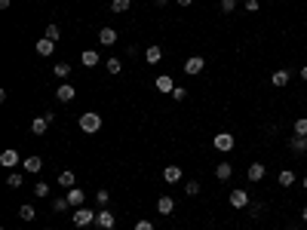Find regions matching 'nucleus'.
<instances>
[{
  "label": "nucleus",
  "instance_id": "39",
  "mask_svg": "<svg viewBox=\"0 0 307 230\" xmlns=\"http://www.w3.org/2000/svg\"><path fill=\"white\" fill-rule=\"evenodd\" d=\"M258 6H261L258 0H246V13H258Z\"/></svg>",
  "mask_w": 307,
  "mask_h": 230
},
{
  "label": "nucleus",
  "instance_id": "10",
  "mask_svg": "<svg viewBox=\"0 0 307 230\" xmlns=\"http://www.w3.org/2000/svg\"><path fill=\"white\" fill-rule=\"evenodd\" d=\"M68 203H71V209H80V206L86 203V190L71 187V190H68Z\"/></svg>",
  "mask_w": 307,
  "mask_h": 230
},
{
  "label": "nucleus",
  "instance_id": "26",
  "mask_svg": "<svg viewBox=\"0 0 307 230\" xmlns=\"http://www.w3.org/2000/svg\"><path fill=\"white\" fill-rule=\"evenodd\" d=\"M19 218H22V221H34V218H37V212H34V206H19Z\"/></svg>",
  "mask_w": 307,
  "mask_h": 230
},
{
  "label": "nucleus",
  "instance_id": "41",
  "mask_svg": "<svg viewBox=\"0 0 307 230\" xmlns=\"http://www.w3.org/2000/svg\"><path fill=\"white\" fill-rule=\"evenodd\" d=\"M9 3H13V0H0V9H9Z\"/></svg>",
  "mask_w": 307,
  "mask_h": 230
},
{
  "label": "nucleus",
  "instance_id": "5",
  "mask_svg": "<svg viewBox=\"0 0 307 230\" xmlns=\"http://www.w3.org/2000/svg\"><path fill=\"white\" fill-rule=\"evenodd\" d=\"M203 68H206V62H203V55H190V59L185 62V74L197 77V74H203Z\"/></svg>",
  "mask_w": 307,
  "mask_h": 230
},
{
  "label": "nucleus",
  "instance_id": "14",
  "mask_svg": "<svg viewBox=\"0 0 307 230\" xmlns=\"http://www.w3.org/2000/svg\"><path fill=\"white\" fill-rule=\"evenodd\" d=\"M264 172H267V166H264V163H252L246 175H249V181H264Z\"/></svg>",
  "mask_w": 307,
  "mask_h": 230
},
{
  "label": "nucleus",
  "instance_id": "30",
  "mask_svg": "<svg viewBox=\"0 0 307 230\" xmlns=\"http://www.w3.org/2000/svg\"><path fill=\"white\" fill-rule=\"evenodd\" d=\"M22 181H25V178H22V172H9V175H6L9 187H22Z\"/></svg>",
  "mask_w": 307,
  "mask_h": 230
},
{
  "label": "nucleus",
  "instance_id": "21",
  "mask_svg": "<svg viewBox=\"0 0 307 230\" xmlns=\"http://www.w3.org/2000/svg\"><path fill=\"white\" fill-rule=\"evenodd\" d=\"M0 166H6V169L19 166V154L16 151H3V154H0Z\"/></svg>",
  "mask_w": 307,
  "mask_h": 230
},
{
  "label": "nucleus",
  "instance_id": "35",
  "mask_svg": "<svg viewBox=\"0 0 307 230\" xmlns=\"http://www.w3.org/2000/svg\"><path fill=\"white\" fill-rule=\"evenodd\" d=\"M47 37H49V40H59V37H62L59 25H49V28H47Z\"/></svg>",
  "mask_w": 307,
  "mask_h": 230
},
{
  "label": "nucleus",
  "instance_id": "6",
  "mask_svg": "<svg viewBox=\"0 0 307 230\" xmlns=\"http://www.w3.org/2000/svg\"><path fill=\"white\" fill-rule=\"evenodd\" d=\"M227 200H231L234 209H249V203H252V200H249V190H231V197H227Z\"/></svg>",
  "mask_w": 307,
  "mask_h": 230
},
{
  "label": "nucleus",
  "instance_id": "3",
  "mask_svg": "<svg viewBox=\"0 0 307 230\" xmlns=\"http://www.w3.org/2000/svg\"><path fill=\"white\" fill-rule=\"evenodd\" d=\"M55 98H59V101H62V105H71V101L77 98V89H74L71 83H62L59 89H55Z\"/></svg>",
  "mask_w": 307,
  "mask_h": 230
},
{
  "label": "nucleus",
  "instance_id": "8",
  "mask_svg": "<svg viewBox=\"0 0 307 230\" xmlns=\"http://www.w3.org/2000/svg\"><path fill=\"white\" fill-rule=\"evenodd\" d=\"M215 151H234V135L231 132H218V135H215Z\"/></svg>",
  "mask_w": 307,
  "mask_h": 230
},
{
  "label": "nucleus",
  "instance_id": "37",
  "mask_svg": "<svg viewBox=\"0 0 307 230\" xmlns=\"http://www.w3.org/2000/svg\"><path fill=\"white\" fill-rule=\"evenodd\" d=\"M236 9V0H221V13H234Z\"/></svg>",
  "mask_w": 307,
  "mask_h": 230
},
{
  "label": "nucleus",
  "instance_id": "12",
  "mask_svg": "<svg viewBox=\"0 0 307 230\" xmlns=\"http://www.w3.org/2000/svg\"><path fill=\"white\" fill-rule=\"evenodd\" d=\"M289 80H292V74L286 71V68H280V71H274V77H270V83H274L277 89H283V86H289Z\"/></svg>",
  "mask_w": 307,
  "mask_h": 230
},
{
  "label": "nucleus",
  "instance_id": "36",
  "mask_svg": "<svg viewBox=\"0 0 307 230\" xmlns=\"http://www.w3.org/2000/svg\"><path fill=\"white\" fill-rule=\"evenodd\" d=\"M135 230H154V221H147V218H142V221H135Z\"/></svg>",
  "mask_w": 307,
  "mask_h": 230
},
{
  "label": "nucleus",
  "instance_id": "1",
  "mask_svg": "<svg viewBox=\"0 0 307 230\" xmlns=\"http://www.w3.org/2000/svg\"><path fill=\"white\" fill-rule=\"evenodd\" d=\"M80 129H83L86 135L98 132V129H101V114H95V111H86V114H80Z\"/></svg>",
  "mask_w": 307,
  "mask_h": 230
},
{
  "label": "nucleus",
  "instance_id": "4",
  "mask_svg": "<svg viewBox=\"0 0 307 230\" xmlns=\"http://www.w3.org/2000/svg\"><path fill=\"white\" fill-rule=\"evenodd\" d=\"M93 221H95L93 209H86V206H80V209H74V224H77V227H86V224H93Z\"/></svg>",
  "mask_w": 307,
  "mask_h": 230
},
{
  "label": "nucleus",
  "instance_id": "9",
  "mask_svg": "<svg viewBox=\"0 0 307 230\" xmlns=\"http://www.w3.org/2000/svg\"><path fill=\"white\" fill-rule=\"evenodd\" d=\"M95 224H98L101 230H111L114 224H117V218H114V212H108V209H101V212H95Z\"/></svg>",
  "mask_w": 307,
  "mask_h": 230
},
{
  "label": "nucleus",
  "instance_id": "38",
  "mask_svg": "<svg viewBox=\"0 0 307 230\" xmlns=\"http://www.w3.org/2000/svg\"><path fill=\"white\" fill-rule=\"evenodd\" d=\"M95 200H98V206H108V200H111V193H108V190H98V193H95Z\"/></svg>",
  "mask_w": 307,
  "mask_h": 230
},
{
  "label": "nucleus",
  "instance_id": "28",
  "mask_svg": "<svg viewBox=\"0 0 307 230\" xmlns=\"http://www.w3.org/2000/svg\"><path fill=\"white\" fill-rule=\"evenodd\" d=\"M129 6H132V0H111L114 13H129Z\"/></svg>",
  "mask_w": 307,
  "mask_h": 230
},
{
  "label": "nucleus",
  "instance_id": "7",
  "mask_svg": "<svg viewBox=\"0 0 307 230\" xmlns=\"http://www.w3.org/2000/svg\"><path fill=\"white\" fill-rule=\"evenodd\" d=\"M34 52L47 59V55H52V52H55V40H49V37H40L37 43H34Z\"/></svg>",
  "mask_w": 307,
  "mask_h": 230
},
{
  "label": "nucleus",
  "instance_id": "32",
  "mask_svg": "<svg viewBox=\"0 0 307 230\" xmlns=\"http://www.w3.org/2000/svg\"><path fill=\"white\" fill-rule=\"evenodd\" d=\"M295 135H304V138H307V117H298V120H295Z\"/></svg>",
  "mask_w": 307,
  "mask_h": 230
},
{
  "label": "nucleus",
  "instance_id": "22",
  "mask_svg": "<svg viewBox=\"0 0 307 230\" xmlns=\"http://www.w3.org/2000/svg\"><path fill=\"white\" fill-rule=\"evenodd\" d=\"M43 169V160L37 157V154H34V157H28L25 160V172H31V175H37V172Z\"/></svg>",
  "mask_w": 307,
  "mask_h": 230
},
{
  "label": "nucleus",
  "instance_id": "44",
  "mask_svg": "<svg viewBox=\"0 0 307 230\" xmlns=\"http://www.w3.org/2000/svg\"><path fill=\"white\" fill-rule=\"evenodd\" d=\"M301 221H307V206H304V209H301Z\"/></svg>",
  "mask_w": 307,
  "mask_h": 230
},
{
  "label": "nucleus",
  "instance_id": "31",
  "mask_svg": "<svg viewBox=\"0 0 307 230\" xmlns=\"http://www.w3.org/2000/svg\"><path fill=\"white\" fill-rule=\"evenodd\" d=\"M105 68H108V74H120V71H123L120 59H108V62H105Z\"/></svg>",
  "mask_w": 307,
  "mask_h": 230
},
{
  "label": "nucleus",
  "instance_id": "24",
  "mask_svg": "<svg viewBox=\"0 0 307 230\" xmlns=\"http://www.w3.org/2000/svg\"><path fill=\"white\" fill-rule=\"evenodd\" d=\"M52 71H55V77L68 80V77H71V65H68V62H55V65H52Z\"/></svg>",
  "mask_w": 307,
  "mask_h": 230
},
{
  "label": "nucleus",
  "instance_id": "29",
  "mask_svg": "<svg viewBox=\"0 0 307 230\" xmlns=\"http://www.w3.org/2000/svg\"><path fill=\"white\" fill-rule=\"evenodd\" d=\"M65 209H71L68 197H55V200H52V212H65Z\"/></svg>",
  "mask_w": 307,
  "mask_h": 230
},
{
  "label": "nucleus",
  "instance_id": "46",
  "mask_svg": "<svg viewBox=\"0 0 307 230\" xmlns=\"http://www.w3.org/2000/svg\"><path fill=\"white\" fill-rule=\"evenodd\" d=\"M301 77H304V80H307V68H301Z\"/></svg>",
  "mask_w": 307,
  "mask_h": 230
},
{
  "label": "nucleus",
  "instance_id": "20",
  "mask_svg": "<svg viewBox=\"0 0 307 230\" xmlns=\"http://www.w3.org/2000/svg\"><path fill=\"white\" fill-rule=\"evenodd\" d=\"M172 209H175L172 197H160V200H157V212H160V215H172Z\"/></svg>",
  "mask_w": 307,
  "mask_h": 230
},
{
  "label": "nucleus",
  "instance_id": "45",
  "mask_svg": "<svg viewBox=\"0 0 307 230\" xmlns=\"http://www.w3.org/2000/svg\"><path fill=\"white\" fill-rule=\"evenodd\" d=\"M301 187H304V190H307V175H304V181H301Z\"/></svg>",
  "mask_w": 307,
  "mask_h": 230
},
{
  "label": "nucleus",
  "instance_id": "15",
  "mask_svg": "<svg viewBox=\"0 0 307 230\" xmlns=\"http://www.w3.org/2000/svg\"><path fill=\"white\" fill-rule=\"evenodd\" d=\"M289 151H292V154H307V138H304V135H292Z\"/></svg>",
  "mask_w": 307,
  "mask_h": 230
},
{
  "label": "nucleus",
  "instance_id": "25",
  "mask_svg": "<svg viewBox=\"0 0 307 230\" xmlns=\"http://www.w3.org/2000/svg\"><path fill=\"white\" fill-rule=\"evenodd\" d=\"M277 181H280V187H292V184H295V172L292 169H283Z\"/></svg>",
  "mask_w": 307,
  "mask_h": 230
},
{
  "label": "nucleus",
  "instance_id": "27",
  "mask_svg": "<svg viewBox=\"0 0 307 230\" xmlns=\"http://www.w3.org/2000/svg\"><path fill=\"white\" fill-rule=\"evenodd\" d=\"M34 197L47 200V197H49V184H47V181H37V184H34Z\"/></svg>",
  "mask_w": 307,
  "mask_h": 230
},
{
  "label": "nucleus",
  "instance_id": "2",
  "mask_svg": "<svg viewBox=\"0 0 307 230\" xmlns=\"http://www.w3.org/2000/svg\"><path fill=\"white\" fill-rule=\"evenodd\" d=\"M52 117H55V114H43V117H34V120H31V132H34V135H43V132H47L49 126H52Z\"/></svg>",
  "mask_w": 307,
  "mask_h": 230
},
{
  "label": "nucleus",
  "instance_id": "33",
  "mask_svg": "<svg viewBox=\"0 0 307 230\" xmlns=\"http://www.w3.org/2000/svg\"><path fill=\"white\" fill-rule=\"evenodd\" d=\"M185 193H188V197H197V193H200V181H188L185 184Z\"/></svg>",
  "mask_w": 307,
  "mask_h": 230
},
{
  "label": "nucleus",
  "instance_id": "43",
  "mask_svg": "<svg viewBox=\"0 0 307 230\" xmlns=\"http://www.w3.org/2000/svg\"><path fill=\"white\" fill-rule=\"evenodd\" d=\"M169 3V0H154V6H166Z\"/></svg>",
  "mask_w": 307,
  "mask_h": 230
},
{
  "label": "nucleus",
  "instance_id": "40",
  "mask_svg": "<svg viewBox=\"0 0 307 230\" xmlns=\"http://www.w3.org/2000/svg\"><path fill=\"white\" fill-rule=\"evenodd\" d=\"M261 209H264L261 203H249V212H252V215H261Z\"/></svg>",
  "mask_w": 307,
  "mask_h": 230
},
{
  "label": "nucleus",
  "instance_id": "34",
  "mask_svg": "<svg viewBox=\"0 0 307 230\" xmlns=\"http://www.w3.org/2000/svg\"><path fill=\"white\" fill-rule=\"evenodd\" d=\"M172 98H175V101H185V98H188V89H185V86H175V89H172Z\"/></svg>",
  "mask_w": 307,
  "mask_h": 230
},
{
  "label": "nucleus",
  "instance_id": "16",
  "mask_svg": "<svg viewBox=\"0 0 307 230\" xmlns=\"http://www.w3.org/2000/svg\"><path fill=\"white\" fill-rule=\"evenodd\" d=\"M98 43L101 46H114V43H117V31H114V28H101L98 31Z\"/></svg>",
  "mask_w": 307,
  "mask_h": 230
},
{
  "label": "nucleus",
  "instance_id": "19",
  "mask_svg": "<svg viewBox=\"0 0 307 230\" xmlns=\"http://www.w3.org/2000/svg\"><path fill=\"white\" fill-rule=\"evenodd\" d=\"M231 175H234L231 163H218V166H215V178H218V181H231Z\"/></svg>",
  "mask_w": 307,
  "mask_h": 230
},
{
  "label": "nucleus",
  "instance_id": "18",
  "mask_svg": "<svg viewBox=\"0 0 307 230\" xmlns=\"http://www.w3.org/2000/svg\"><path fill=\"white\" fill-rule=\"evenodd\" d=\"M163 178H166V184H178L181 181V166H166Z\"/></svg>",
  "mask_w": 307,
  "mask_h": 230
},
{
  "label": "nucleus",
  "instance_id": "42",
  "mask_svg": "<svg viewBox=\"0 0 307 230\" xmlns=\"http://www.w3.org/2000/svg\"><path fill=\"white\" fill-rule=\"evenodd\" d=\"M190 3H194V0H178V6H190Z\"/></svg>",
  "mask_w": 307,
  "mask_h": 230
},
{
  "label": "nucleus",
  "instance_id": "17",
  "mask_svg": "<svg viewBox=\"0 0 307 230\" xmlns=\"http://www.w3.org/2000/svg\"><path fill=\"white\" fill-rule=\"evenodd\" d=\"M160 59H163V49H160L157 43H154V46H147V49H144V62H147V65H157Z\"/></svg>",
  "mask_w": 307,
  "mask_h": 230
},
{
  "label": "nucleus",
  "instance_id": "13",
  "mask_svg": "<svg viewBox=\"0 0 307 230\" xmlns=\"http://www.w3.org/2000/svg\"><path fill=\"white\" fill-rule=\"evenodd\" d=\"M154 86L160 89V92H169V95H172V89H175V83H172V77H169V74H160V77L154 80Z\"/></svg>",
  "mask_w": 307,
  "mask_h": 230
},
{
  "label": "nucleus",
  "instance_id": "23",
  "mask_svg": "<svg viewBox=\"0 0 307 230\" xmlns=\"http://www.w3.org/2000/svg\"><path fill=\"white\" fill-rule=\"evenodd\" d=\"M80 62H83L86 68H95V65H98L101 59H98V52H95V49H83V55H80Z\"/></svg>",
  "mask_w": 307,
  "mask_h": 230
},
{
  "label": "nucleus",
  "instance_id": "11",
  "mask_svg": "<svg viewBox=\"0 0 307 230\" xmlns=\"http://www.w3.org/2000/svg\"><path fill=\"white\" fill-rule=\"evenodd\" d=\"M59 187H65V190H71V187H77V175L71 169H65V172H59Z\"/></svg>",
  "mask_w": 307,
  "mask_h": 230
}]
</instances>
